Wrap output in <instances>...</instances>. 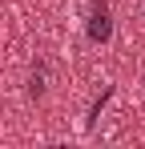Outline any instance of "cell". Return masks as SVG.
<instances>
[{
	"instance_id": "6da1fadb",
	"label": "cell",
	"mask_w": 145,
	"mask_h": 149,
	"mask_svg": "<svg viewBox=\"0 0 145 149\" xmlns=\"http://www.w3.org/2000/svg\"><path fill=\"white\" fill-rule=\"evenodd\" d=\"M85 36H89V45H109V40H113V12H109L105 0H93V4H89Z\"/></svg>"
},
{
	"instance_id": "7a4b0ae2",
	"label": "cell",
	"mask_w": 145,
	"mask_h": 149,
	"mask_svg": "<svg viewBox=\"0 0 145 149\" xmlns=\"http://www.w3.org/2000/svg\"><path fill=\"white\" fill-rule=\"evenodd\" d=\"M28 93H32V97H40V93H45V73H40V69L32 73V85H28Z\"/></svg>"
}]
</instances>
